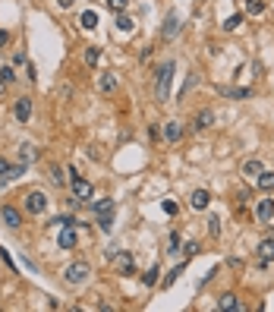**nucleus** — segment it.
<instances>
[{"mask_svg":"<svg viewBox=\"0 0 274 312\" xmlns=\"http://www.w3.org/2000/svg\"><path fill=\"white\" fill-rule=\"evenodd\" d=\"M258 186L265 189V193H271V189H274V174L271 171H261L258 174Z\"/></svg>","mask_w":274,"mask_h":312,"instance_id":"23","label":"nucleus"},{"mask_svg":"<svg viewBox=\"0 0 274 312\" xmlns=\"http://www.w3.org/2000/svg\"><path fill=\"white\" fill-rule=\"evenodd\" d=\"M176 32H180V19H176V13H167V19H164V26H161V38L170 41Z\"/></svg>","mask_w":274,"mask_h":312,"instance_id":"6","label":"nucleus"},{"mask_svg":"<svg viewBox=\"0 0 274 312\" xmlns=\"http://www.w3.org/2000/svg\"><path fill=\"white\" fill-rule=\"evenodd\" d=\"M117 29H120V32H133V19L123 16V13H117Z\"/></svg>","mask_w":274,"mask_h":312,"instance_id":"27","label":"nucleus"},{"mask_svg":"<svg viewBox=\"0 0 274 312\" xmlns=\"http://www.w3.org/2000/svg\"><path fill=\"white\" fill-rule=\"evenodd\" d=\"M98 227H101L104 233H111V227H114V218H111V214H98Z\"/></svg>","mask_w":274,"mask_h":312,"instance_id":"31","label":"nucleus"},{"mask_svg":"<svg viewBox=\"0 0 274 312\" xmlns=\"http://www.w3.org/2000/svg\"><path fill=\"white\" fill-rule=\"evenodd\" d=\"M92 193H95V186L88 183V180L73 177V196H76V199H92Z\"/></svg>","mask_w":274,"mask_h":312,"instance_id":"7","label":"nucleus"},{"mask_svg":"<svg viewBox=\"0 0 274 312\" xmlns=\"http://www.w3.org/2000/svg\"><path fill=\"white\" fill-rule=\"evenodd\" d=\"M180 271H183V265H180V268H173V271L167 274V278H164V284H167V287H170V284H173L176 278H180Z\"/></svg>","mask_w":274,"mask_h":312,"instance_id":"37","label":"nucleus"},{"mask_svg":"<svg viewBox=\"0 0 274 312\" xmlns=\"http://www.w3.org/2000/svg\"><path fill=\"white\" fill-rule=\"evenodd\" d=\"M88 274H92L88 262H73V265L63 271V278H66V284H85V281H88Z\"/></svg>","mask_w":274,"mask_h":312,"instance_id":"2","label":"nucleus"},{"mask_svg":"<svg viewBox=\"0 0 274 312\" xmlns=\"http://www.w3.org/2000/svg\"><path fill=\"white\" fill-rule=\"evenodd\" d=\"M26 167L29 164H10L7 158H0V180H16L26 174Z\"/></svg>","mask_w":274,"mask_h":312,"instance_id":"4","label":"nucleus"},{"mask_svg":"<svg viewBox=\"0 0 274 312\" xmlns=\"http://www.w3.org/2000/svg\"><path fill=\"white\" fill-rule=\"evenodd\" d=\"M246 13L249 16H261L265 13V0H246Z\"/></svg>","mask_w":274,"mask_h":312,"instance_id":"20","label":"nucleus"},{"mask_svg":"<svg viewBox=\"0 0 274 312\" xmlns=\"http://www.w3.org/2000/svg\"><path fill=\"white\" fill-rule=\"evenodd\" d=\"M224 95H230V98H236V101H243V98H252V92H249V89H227Z\"/></svg>","mask_w":274,"mask_h":312,"instance_id":"28","label":"nucleus"},{"mask_svg":"<svg viewBox=\"0 0 274 312\" xmlns=\"http://www.w3.org/2000/svg\"><path fill=\"white\" fill-rule=\"evenodd\" d=\"M117 271H120V274H133V271H136V262H133V256H129V253L117 256Z\"/></svg>","mask_w":274,"mask_h":312,"instance_id":"16","label":"nucleus"},{"mask_svg":"<svg viewBox=\"0 0 274 312\" xmlns=\"http://www.w3.org/2000/svg\"><path fill=\"white\" fill-rule=\"evenodd\" d=\"M4 92H7V82H4V79H0V98H4Z\"/></svg>","mask_w":274,"mask_h":312,"instance_id":"41","label":"nucleus"},{"mask_svg":"<svg viewBox=\"0 0 274 312\" xmlns=\"http://www.w3.org/2000/svg\"><path fill=\"white\" fill-rule=\"evenodd\" d=\"M211 120H214V114H211V111H199V114L193 117V129H196V133H202V129H208V126H211Z\"/></svg>","mask_w":274,"mask_h":312,"instance_id":"13","label":"nucleus"},{"mask_svg":"<svg viewBox=\"0 0 274 312\" xmlns=\"http://www.w3.org/2000/svg\"><path fill=\"white\" fill-rule=\"evenodd\" d=\"M183 253H186V256H196V253H199V243H186Z\"/></svg>","mask_w":274,"mask_h":312,"instance_id":"38","label":"nucleus"},{"mask_svg":"<svg viewBox=\"0 0 274 312\" xmlns=\"http://www.w3.org/2000/svg\"><path fill=\"white\" fill-rule=\"evenodd\" d=\"M208 233H211V237H221V221H218V218L208 221Z\"/></svg>","mask_w":274,"mask_h":312,"instance_id":"35","label":"nucleus"},{"mask_svg":"<svg viewBox=\"0 0 274 312\" xmlns=\"http://www.w3.org/2000/svg\"><path fill=\"white\" fill-rule=\"evenodd\" d=\"M158 274H161V268H158V265H151L145 274H142V284H145V287H154V284H158Z\"/></svg>","mask_w":274,"mask_h":312,"instance_id":"22","label":"nucleus"},{"mask_svg":"<svg viewBox=\"0 0 274 312\" xmlns=\"http://www.w3.org/2000/svg\"><path fill=\"white\" fill-rule=\"evenodd\" d=\"M107 7H111L114 13H123V10L129 7V0H107Z\"/></svg>","mask_w":274,"mask_h":312,"instance_id":"33","label":"nucleus"},{"mask_svg":"<svg viewBox=\"0 0 274 312\" xmlns=\"http://www.w3.org/2000/svg\"><path fill=\"white\" fill-rule=\"evenodd\" d=\"M76 243H79V237H76V230H73V227H63V230H60V249H76Z\"/></svg>","mask_w":274,"mask_h":312,"instance_id":"12","label":"nucleus"},{"mask_svg":"<svg viewBox=\"0 0 274 312\" xmlns=\"http://www.w3.org/2000/svg\"><path fill=\"white\" fill-rule=\"evenodd\" d=\"M13 117L19 120V123H29V117H32V98H19L16 107H13Z\"/></svg>","mask_w":274,"mask_h":312,"instance_id":"8","label":"nucleus"},{"mask_svg":"<svg viewBox=\"0 0 274 312\" xmlns=\"http://www.w3.org/2000/svg\"><path fill=\"white\" fill-rule=\"evenodd\" d=\"M173 60H167V63L158 66V73H154V98H158L161 104L170 98V79H173Z\"/></svg>","mask_w":274,"mask_h":312,"instance_id":"1","label":"nucleus"},{"mask_svg":"<svg viewBox=\"0 0 274 312\" xmlns=\"http://www.w3.org/2000/svg\"><path fill=\"white\" fill-rule=\"evenodd\" d=\"M82 29H98V13H95V10H88V13H82Z\"/></svg>","mask_w":274,"mask_h":312,"instance_id":"24","label":"nucleus"},{"mask_svg":"<svg viewBox=\"0 0 274 312\" xmlns=\"http://www.w3.org/2000/svg\"><path fill=\"white\" fill-rule=\"evenodd\" d=\"M35 158H38V151H35V145H22V148H19V161H22V164H32Z\"/></svg>","mask_w":274,"mask_h":312,"instance_id":"21","label":"nucleus"},{"mask_svg":"<svg viewBox=\"0 0 274 312\" xmlns=\"http://www.w3.org/2000/svg\"><path fill=\"white\" fill-rule=\"evenodd\" d=\"M26 211H29V214H44V211H47V196L38 193V189L29 193V196H26Z\"/></svg>","mask_w":274,"mask_h":312,"instance_id":"3","label":"nucleus"},{"mask_svg":"<svg viewBox=\"0 0 274 312\" xmlns=\"http://www.w3.org/2000/svg\"><path fill=\"white\" fill-rule=\"evenodd\" d=\"M167 253H170V256L180 253V233H170V237H167Z\"/></svg>","mask_w":274,"mask_h":312,"instance_id":"30","label":"nucleus"},{"mask_svg":"<svg viewBox=\"0 0 274 312\" xmlns=\"http://www.w3.org/2000/svg\"><path fill=\"white\" fill-rule=\"evenodd\" d=\"M51 180H54L57 186H63V183H66V177H63V171H60V167H51Z\"/></svg>","mask_w":274,"mask_h":312,"instance_id":"34","label":"nucleus"},{"mask_svg":"<svg viewBox=\"0 0 274 312\" xmlns=\"http://www.w3.org/2000/svg\"><path fill=\"white\" fill-rule=\"evenodd\" d=\"M95 214H114V199H101L95 205Z\"/></svg>","mask_w":274,"mask_h":312,"instance_id":"26","label":"nucleus"},{"mask_svg":"<svg viewBox=\"0 0 274 312\" xmlns=\"http://www.w3.org/2000/svg\"><path fill=\"white\" fill-rule=\"evenodd\" d=\"M271 262H274V240L268 237L258 243V268H268Z\"/></svg>","mask_w":274,"mask_h":312,"instance_id":"5","label":"nucleus"},{"mask_svg":"<svg viewBox=\"0 0 274 312\" xmlns=\"http://www.w3.org/2000/svg\"><path fill=\"white\" fill-rule=\"evenodd\" d=\"M101 60V47H85V66H98Z\"/></svg>","mask_w":274,"mask_h":312,"instance_id":"25","label":"nucleus"},{"mask_svg":"<svg viewBox=\"0 0 274 312\" xmlns=\"http://www.w3.org/2000/svg\"><path fill=\"white\" fill-rule=\"evenodd\" d=\"M199 86V73H189L186 76V82H183V89H180V98H176V101H186L189 98V92H193Z\"/></svg>","mask_w":274,"mask_h":312,"instance_id":"17","label":"nucleus"},{"mask_svg":"<svg viewBox=\"0 0 274 312\" xmlns=\"http://www.w3.org/2000/svg\"><path fill=\"white\" fill-rule=\"evenodd\" d=\"M161 208L167 211V214H176V211H180V208H176V202H170V199H164V202H161Z\"/></svg>","mask_w":274,"mask_h":312,"instance_id":"36","label":"nucleus"},{"mask_svg":"<svg viewBox=\"0 0 274 312\" xmlns=\"http://www.w3.org/2000/svg\"><path fill=\"white\" fill-rule=\"evenodd\" d=\"M98 89H101V95H114V92H117V76H114V73H101Z\"/></svg>","mask_w":274,"mask_h":312,"instance_id":"15","label":"nucleus"},{"mask_svg":"<svg viewBox=\"0 0 274 312\" xmlns=\"http://www.w3.org/2000/svg\"><path fill=\"white\" fill-rule=\"evenodd\" d=\"M261 171H265V167H261V161H258V158H249V161L243 164V177H258Z\"/></svg>","mask_w":274,"mask_h":312,"instance_id":"18","label":"nucleus"},{"mask_svg":"<svg viewBox=\"0 0 274 312\" xmlns=\"http://www.w3.org/2000/svg\"><path fill=\"white\" fill-rule=\"evenodd\" d=\"M164 139H167V142H180V139H183V126L176 123V120L164 123Z\"/></svg>","mask_w":274,"mask_h":312,"instance_id":"14","label":"nucleus"},{"mask_svg":"<svg viewBox=\"0 0 274 312\" xmlns=\"http://www.w3.org/2000/svg\"><path fill=\"white\" fill-rule=\"evenodd\" d=\"M0 218H4V224H7V227H19V224H22L19 211H16L13 205H4V208H0Z\"/></svg>","mask_w":274,"mask_h":312,"instance_id":"11","label":"nucleus"},{"mask_svg":"<svg viewBox=\"0 0 274 312\" xmlns=\"http://www.w3.org/2000/svg\"><path fill=\"white\" fill-rule=\"evenodd\" d=\"M0 79H4L7 86H10V82H16V73H13V66H0Z\"/></svg>","mask_w":274,"mask_h":312,"instance_id":"32","label":"nucleus"},{"mask_svg":"<svg viewBox=\"0 0 274 312\" xmlns=\"http://www.w3.org/2000/svg\"><path fill=\"white\" fill-rule=\"evenodd\" d=\"M208 202H211V193H208V189H196L193 199H189V205H193L196 211H205V208H208Z\"/></svg>","mask_w":274,"mask_h":312,"instance_id":"9","label":"nucleus"},{"mask_svg":"<svg viewBox=\"0 0 274 312\" xmlns=\"http://www.w3.org/2000/svg\"><path fill=\"white\" fill-rule=\"evenodd\" d=\"M57 4H60L63 10H69V7H73V0H57Z\"/></svg>","mask_w":274,"mask_h":312,"instance_id":"40","label":"nucleus"},{"mask_svg":"<svg viewBox=\"0 0 274 312\" xmlns=\"http://www.w3.org/2000/svg\"><path fill=\"white\" fill-rule=\"evenodd\" d=\"M255 214H258V221H261V224H268V221L274 218V199H261V202H258V208H255Z\"/></svg>","mask_w":274,"mask_h":312,"instance_id":"10","label":"nucleus"},{"mask_svg":"<svg viewBox=\"0 0 274 312\" xmlns=\"http://www.w3.org/2000/svg\"><path fill=\"white\" fill-rule=\"evenodd\" d=\"M4 44H10V32H0V47Z\"/></svg>","mask_w":274,"mask_h":312,"instance_id":"39","label":"nucleus"},{"mask_svg":"<svg viewBox=\"0 0 274 312\" xmlns=\"http://www.w3.org/2000/svg\"><path fill=\"white\" fill-rule=\"evenodd\" d=\"M218 309H227V312H233V309H240V303H236V296H233V293H224V296L218 299Z\"/></svg>","mask_w":274,"mask_h":312,"instance_id":"19","label":"nucleus"},{"mask_svg":"<svg viewBox=\"0 0 274 312\" xmlns=\"http://www.w3.org/2000/svg\"><path fill=\"white\" fill-rule=\"evenodd\" d=\"M240 26H243V16L236 13V16H230L227 22H224V32H233V29H240Z\"/></svg>","mask_w":274,"mask_h":312,"instance_id":"29","label":"nucleus"}]
</instances>
